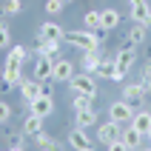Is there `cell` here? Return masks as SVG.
Instances as JSON below:
<instances>
[{
    "mask_svg": "<svg viewBox=\"0 0 151 151\" xmlns=\"http://www.w3.org/2000/svg\"><path fill=\"white\" fill-rule=\"evenodd\" d=\"M63 43H68V46H74L80 51H100V46H103V40L94 32H88V29H71V32H66V40Z\"/></svg>",
    "mask_w": 151,
    "mask_h": 151,
    "instance_id": "1",
    "label": "cell"
},
{
    "mask_svg": "<svg viewBox=\"0 0 151 151\" xmlns=\"http://www.w3.org/2000/svg\"><path fill=\"white\" fill-rule=\"evenodd\" d=\"M68 86H71L74 94H91V97H97V77H94L91 71H80V74H74L71 80H68Z\"/></svg>",
    "mask_w": 151,
    "mask_h": 151,
    "instance_id": "2",
    "label": "cell"
},
{
    "mask_svg": "<svg viewBox=\"0 0 151 151\" xmlns=\"http://www.w3.org/2000/svg\"><path fill=\"white\" fill-rule=\"evenodd\" d=\"M109 120H114V123H120V126L131 123V120H134V106H131L128 100H114L109 106Z\"/></svg>",
    "mask_w": 151,
    "mask_h": 151,
    "instance_id": "3",
    "label": "cell"
},
{
    "mask_svg": "<svg viewBox=\"0 0 151 151\" xmlns=\"http://www.w3.org/2000/svg\"><path fill=\"white\" fill-rule=\"evenodd\" d=\"M74 74H77L74 63H71L68 57H60L57 54V57H54V68H51V80H54V83H68Z\"/></svg>",
    "mask_w": 151,
    "mask_h": 151,
    "instance_id": "4",
    "label": "cell"
},
{
    "mask_svg": "<svg viewBox=\"0 0 151 151\" xmlns=\"http://www.w3.org/2000/svg\"><path fill=\"white\" fill-rule=\"evenodd\" d=\"M94 74L103 77V80H114V83H123V80H126V74L117 68V60H114V57H103Z\"/></svg>",
    "mask_w": 151,
    "mask_h": 151,
    "instance_id": "5",
    "label": "cell"
},
{
    "mask_svg": "<svg viewBox=\"0 0 151 151\" xmlns=\"http://www.w3.org/2000/svg\"><path fill=\"white\" fill-rule=\"evenodd\" d=\"M131 3V20L134 23H143L145 29H151V6H148V0H128Z\"/></svg>",
    "mask_w": 151,
    "mask_h": 151,
    "instance_id": "6",
    "label": "cell"
},
{
    "mask_svg": "<svg viewBox=\"0 0 151 151\" xmlns=\"http://www.w3.org/2000/svg\"><path fill=\"white\" fill-rule=\"evenodd\" d=\"M114 60H117V68L123 71V74H128L131 68H134V63H137V49L128 43V46H123V49L114 54Z\"/></svg>",
    "mask_w": 151,
    "mask_h": 151,
    "instance_id": "7",
    "label": "cell"
},
{
    "mask_svg": "<svg viewBox=\"0 0 151 151\" xmlns=\"http://www.w3.org/2000/svg\"><path fill=\"white\" fill-rule=\"evenodd\" d=\"M120 123H114V120H106V123H100L97 126V140H100L103 145H109V143H114V140H120Z\"/></svg>",
    "mask_w": 151,
    "mask_h": 151,
    "instance_id": "8",
    "label": "cell"
},
{
    "mask_svg": "<svg viewBox=\"0 0 151 151\" xmlns=\"http://www.w3.org/2000/svg\"><path fill=\"white\" fill-rule=\"evenodd\" d=\"M120 140H123V143H126V145H128L131 151H140L143 145H148V140H145V134H140V131H137L134 126L123 128V131H120Z\"/></svg>",
    "mask_w": 151,
    "mask_h": 151,
    "instance_id": "9",
    "label": "cell"
},
{
    "mask_svg": "<svg viewBox=\"0 0 151 151\" xmlns=\"http://www.w3.org/2000/svg\"><path fill=\"white\" fill-rule=\"evenodd\" d=\"M68 145H71L74 151L94 148V145H91V140H88V128H80V126H74L71 131H68Z\"/></svg>",
    "mask_w": 151,
    "mask_h": 151,
    "instance_id": "10",
    "label": "cell"
},
{
    "mask_svg": "<svg viewBox=\"0 0 151 151\" xmlns=\"http://www.w3.org/2000/svg\"><path fill=\"white\" fill-rule=\"evenodd\" d=\"M51 68H54V57H37L32 66V77L34 80H51Z\"/></svg>",
    "mask_w": 151,
    "mask_h": 151,
    "instance_id": "11",
    "label": "cell"
},
{
    "mask_svg": "<svg viewBox=\"0 0 151 151\" xmlns=\"http://www.w3.org/2000/svg\"><path fill=\"white\" fill-rule=\"evenodd\" d=\"M60 51V40H46L37 34V43H34V54L37 57H57Z\"/></svg>",
    "mask_w": 151,
    "mask_h": 151,
    "instance_id": "12",
    "label": "cell"
},
{
    "mask_svg": "<svg viewBox=\"0 0 151 151\" xmlns=\"http://www.w3.org/2000/svg\"><path fill=\"white\" fill-rule=\"evenodd\" d=\"M37 34L46 37V40H60V43L66 40V29H63L60 23H54V20H46V23L40 26V32H37Z\"/></svg>",
    "mask_w": 151,
    "mask_h": 151,
    "instance_id": "13",
    "label": "cell"
},
{
    "mask_svg": "<svg viewBox=\"0 0 151 151\" xmlns=\"http://www.w3.org/2000/svg\"><path fill=\"white\" fill-rule=\"evenodd\" d=\"M20 97H23L26 103H32L34 97H40V80L23 77V80H20Z\"/></svg>",
    "mask_w": 151,
    "mask_h": 151,
    "instance_id": "14",
    "label": "cell"
},
{
    "mask_svg": "<svg viewBox=\"0 0 151 151\" xmlns=\"http://www.w3.org/2000/svg\"><path fill=\"white\" fill-rule=\"evenodd\" d=\"M29 106H32V114H37V117H43V120L54 111V100H51V97H43V94H40V97H34Z\"/></svg>",
    "mask_w": 151,
    "mask_h": 151,
    "instance_id": "15",
    "label": "cell"
},
{
    "mask_svg": "<svg viewBox=\"0 0 151 151\" xmlns=\"http://www.w3.org/2000/svg\"><path fill=\"white\" fill-rule=\"evenodd\" d=\"M120 26V12L117 9H103L100 12V32H114Z\"/></svg>",
    "mask_w": 151,
    "mask_h": 151,
    "instance_id": "16",
    "label": "cell"
},
{
    "mask_svg": "<svg viewBox=\"0 0 151 151\" xmlns=\"http://www.w3.org/2000/svg\"><path fill=\"white\" fill-rule=\"evenodd\" d=\"M74 126L94 128V126H97V109H80V111H74Z\"/></svg>",
    "mask_w": 151,
    "mask_h": 151,
    "instance_id": "17",
    "label": "cell"
},
{
    "mask_svg": "<svg viewBox=\"0 0 151 151\" xmlns=\"http://www.w3.org/2000/svg\"><path fill=\"white\" fill-rule=\"evenodd\" d=\"M143 86H140V80L137 83H123V100H128L131 106H137V103L143 100Z\"/></svg>",
    "mask_w": 151,
    "mask_h": 151,
    "instance_id": "18",
    "label": "cell"
},
{
    "mask_svg": "<svg viewBox=\"0 0 151 151\" xmlns=\"http://www.w3.org/2000/svg\"><path fill=\"white\" fill-rule=\"evenodd\" d=\"M128 126H134L140 134L148 137V131H151V111H134V120H131Z\"/></svg>",
    "mask_w": 151,
    "mask_h": 151,
    "instance_id": "19",
    "label": "cell"
},
{
    "mask_svg": "<svg viewBox=\"0 0 151 151\" xmlns=\"http://www.w3.org/2000/svg\"><path fill=\"white\" fill-rule=\"evenodd\" d=\"M34 143L40 145L43 151H63V143H60V140H54L51 134H46V131H40V134H34Z\"/></svg>",
    "mask_w": 151,
    "mask_h": 151,
    "instance_id": "20",
    "label": "cell"
},
{
    "mask_svg": "<svg viewBox=\"0 0 151 151\" xmlns=\"http://www.w3.org/2000/svg\"><path fill=\"white\" fill-rule=\"evenodd\" d=\"M23 134H29V137H34V134H40L43 131V117H37V114H29V117L23 120V128H20Z\"/></svg>",
    "mask_w": 151,
    "mask_h": 151,
    "instance_id": "21",
    "label": "cell"
},
{
    "mask_svg": "<svg viewBox=\"0 0 151 151\" xmlns=\"http://www.w3.org/2000/svg\"><path fill=\"white\" fill-rule=\"evenodd\" d=\"M145 37H148V29H145L143 23H134L128 29V43H131V46H143Z\"/></svg>",
    "mask_w": 151,
    "mask_h": 151,
    "instance_id": "22",
    "label": "cell"
},
{
    "mask_svg": "<svg viewBox=\"0 0 151 151\" xmlns=\"http://www.w3.org/2000/svg\"><path fill=\"white\" fill-rule=\"evenodd\" d=\"M100 60H103V54L100 51H83V57H80V63H83V71H97V66H100Z\"/></svg>",
    "mask_w": 151,
    "mask_h": 151,
    "instance_id": "23",
    "label": "cell"
},
{
    "mask_svg": "<svg viewBox=\"0 0 151 151\" xmlns=\"http://www.w3.org/2000/svg\"><path fill=\"white\" fill-rule=\"evenodd\" d=\"M83 26L88 29V32H97V29H100V12L88 9V12L83 14Z\"/></svg>",
    "mask_w": 151,
    "mask_h": 151,
    "instance_id": "24",
    "label": "cell"
},
{
    "mask_svg": "<svg viewBox=\"0 0 151 151\" xmlns=\"http://www.w3.org/2000/svg\"><path fill=\"white\" fill-rule=\"evenodd\" d=\"M91 103H94L91 94H74V100H71V109H74V111H80V109H91Z\"/></svg>",
    "mask_w": 151,
    "mask_h": 151,
    "instance_id": "25",
    "label": "cell"
},
{
    "mask_svg": "<svg viewBox=\"0 0 151 151\" xmlns=\"http://www.w3.org/2000/svg\"><path fill=\"white\" fill-rule=\"evenodd\" d=\"M0 9H3V14H6V17H14V14L23 12V3H20V0H6Z\"/></svg>",
    "mask_w": 151,
    "mask_h": 151,
    "instance_id": "26",
    "label": "cell"
},
{
    "mask_svg": "<svg viewBox=\"0 0 151 151\" xmlns=\"http://www.w3.org/2000/svg\"><path fill=\"white\" fill-rule=\"evenodd\" d=\"M66 0H46V14H63Z\"/></svg>",
    "mask_w": 151,
    "mask_h": 151,
    "instance_id": "27",
    "label": "cell"
},
{
    "mask_svg": "<svg viewBox=\"0 0 151 151\" xmlns=\"http://www.w3.org/2000/svg\"><path fill=\"white\" fill-rule=\"evenodd\" d=\"M9 120H12V106L6 100H0V126H6Z\"/></svg>",
    "mask_w": 151,
    "mask_h": 151,
    "instance_id": "28",
    "label": "cell"
},
{
    "mask_svg": "<svg viewBox=\"0 0 151 151\" xmlns=\"http://www.w3.org/2000/svg\"><path fill=\"white\" fill-rule=\"evenodd\" d=\"M12 46V32H9V26L0 23V49H9Z\"/></svg>",
    "mask_w": 151,
    "mask_h": 151,
    "instance_id": "29",
    "label": "cell"
},
{
    "mask_svg": "<svg viewBox=\"0 0 151 151\" xmlns=\"http://www.w3.org/2000/svg\"><path fill=\"white\" fill-rule=\"evenodd\" d=\"M106 151H131V148H128L123 140H114V143H109V145H106Z\"/></svg>",
    "mask_w": 151,
    "mask_h": 151,
    "instance_id": "30",
    "label": "cell"
},
{
    "mask_svg": "<svg viewBox=\"0 0 151 151\" xmlns=\"http://www.w3.org/2000/svg\"><path fill=\"white\" fill-rule=\"evenodd\" d=\"M51 83H54V80H43V83H40V94H43V97H51V91H54Z\"/></svg>",
    "mask_w": 151,
    "mask_h": 151,
    "instance_id": "31",
    "label": "cell"
},
{
    "mask_svg": "<svg viewBox=\"0 0 151 151\" xmlns=\"http://www.w3.org/2000/svg\"><path fill=\"white\" fill-rule=\"evenodd\" d=\"M3 74H6V63H0V80H3Z\"/></svg>",
    "mask_w": 151,
    "mask_h": 151,
    "instance_id": "32",
    "label": "cell"
},
{
    "mask_svg": "<svg viewBox=\"0 0 151 151\" xmlns=\"http://www.w3.org/2000/svg\"><path fill=\"white\" fill-rule=\"evenodd\" d=\"M140 151H151V145H143V148H140Z\"/></svg>",
    "mask_w": 151,
    "mask_h": 151,
    "instance_id": "33",
    "label": "cell"
},
{
    "mask_svg": "<svg viewBox=\"0 0 151 151\" xmlns=\"http://www.w3.org/2000/svg\"><path fill=\"white\" fill-rule=\"evenodd\" d=\"M145 140H148V145H151V131H148V137H145Z\"/></svg>",
    "mask_w": 151,
    "mask_h": 151,
    "instance_id": "34",
    "label": "cell"
},
{
    "mask_svg": "<svg viewBox=\"0 0 151 151\" xmlns=\"http://www.w3.org/2000/svg\"><path fill=\"white\" fill-rule=\"evenodd\" d=\"M12 151H26V148H12Z\"/></svg>",
    "mask_w": 151,
    "mask_h": 151,
    "instance_id": "35",
    "label": "cell"
},
{
    "mask_svg": "<svg viewBox=\"0 0 151 151\" xmlns=\"http://www.w3.org/2000/svg\"><path fill=\"white\" fill-rule=\"evenodd\" d=\"M83 151H94V148H83Z\"/></svg>",
    "mask_w": 151,
    "mask_h": 151,
    "instance_id": "36",
    "label": "cell"
},
{
    "mask_svg": "<svg viewBox=\"0 0 151 151\" xmlns=\"http://www.w3.org/2000/svg\"><path fill=\"white\" fill-rule=\"evenodd\" d=\"M66 3H71V0H66Z\"/></svg>",
    "mask_w": 151,
    "mask_h": 151,
    "instance_id": "37",
    "label": "cell"
}]
</instances>
